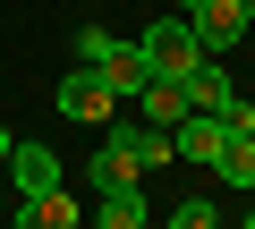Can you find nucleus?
<instances>
[{"mask_svg":"<svg viewBox=\"0 0 255 229\" xmlns=\"http://www.w3.org/2000/svg\"><path fill=\"white\" fill-rule=\"evenodd\" d=\"M77 60H85L111 93H145V76H153L136 43H119V34H102V26H77Z\"/></svg>","mask_w":255,"mask_h":229,"instance_id":"obj_1","label":"nucleus"},{"mask_svg":"<svg viewBox=\"0 0 255 229\" xmlns=\"http://www.w3.org/2000/svg\"><path fill=\"white\" fill-rule=\"evenodd\" d=\"M136 51H145V68H153V76H179V85H187V76H196V60H204V43H196V26H187V17L145 26V34H136Z\"/></svg>","mask_w":255,"mask_h":229,"instance_id":"obj_2","label":"nucleus"},{"mask_svg":"<svg viewBox=\"0 0 255 229\" xmlns=\"http://www.w3.org/2000/svg\"><path fill=\"white\" fill-rule=\"evenodd\" d=\"M51 102L68 110V119H85V128H111V110H119V93H111V85H102V76H94L85 60H77V68L60 76V93H51Z\"/></svg>","mask_w":255,"mask_h":229,"instance_id":"obj_3","label":"nucleus"},{"mask_svg":"<svg viewBox=\"0 0 255 229\" xmlns=\"http://www.w3.org/2000/svg\"><path fill=\"white\" fill-rule=\"evenodd\" d=\"M196 26V43H204V60H221V51H238L255 26H247V9H238V0H204V9L187 17Z\"/></svg>","mask_w":255,"mask_h":229,"instance_id":"obj_4","label":"nucleus"},{"mask_svg":"<svg viewBox=\"0 0 255 229\" xmlns=\"http://www.w3.org/2000/svg\"><path fill=\"white\" fill-rule=\"evenodd\" d=\"M221 145H230L221 110H187V119L170 128V153H179V161H221Z\"/></svg>","mask_w":255,"mask_h":229,"instance_id":"obj_5","label":"nucleus"},{"mask_svg":"<svg viewBox=\"0 0 255 229\" xmlns=\"http://www.w3.org/2000/svg\"><path fill=\"white\" fill-rule=\"evenodd\" d=\"M0 178H9L17 195H43V187H68V178H60V153H51V145H26V136H17V153H9V170H0Z\"/></svg>","mask_w":255,"mask_h":229,"instance_id":"obj_6","label":"nucleus"},{"mask_svg":"<svg viewBox=\"0 0 255 229\" xmlns=\"http://www.w3.org/2000/svg\"><path fill=\"white\" fill-rule=\"evenodd\" d=\"M17 229H85V221L68 187H43V195H17Z\"/></svg>","mask_w":255,"mask_h":229,"instance_id":"obj_7","label":"nucleus"},{"mask_svg":"<svg viewBox=\"0 0 255 229\" xmlns=\"http://www.w3.org/2000/svg\"><path fill=\"white\" fill-rule=\"evenodd\" d=\"M136 110H145V128H179V119H187L196 102H187V85H179V76H145Z\"/></svg>","mask_w":255,"mask_h":229,"instance_id":"obj_8","label":"nucleus"},{"mask_svg":"<svg viewBox=\"0 0 255 229\" xmlns=\"http://www.w3.org/2000/svg\"><path fill=\"white\" fill-rule=\"evenodd\" d=\"M111 145L136 161V170H162V161H179V153H170V128H145V119H136V128H111Z\"/></svg>","mask_w":255,"mask_h":229,"instance_id":"obj_9","label":"nucleus"},{"mask_svg":"<svg viewBox=\"0 0 255 229\" xmlns=\"http://www.w3.org/2000/svg\"><path fill=\"white\" fill-rule=\"evenodd\" d=\"M136 187H145V170H136V161H128V153L102 136V153H94V195H136Z\"/></svg>","mask_w":255,"mask_h":229,"instance_id":"obj_10","label":"nucleus"},{"mask_svg":"<svg viewBox=\"0 0 255 229\" xmlns=\"http://www.w3.org/2000/svg\"><path fill=\"white\" fill-rule=\"evenodd\" d=\"M230 93H238V85H230V68H221V60H196V76H187V102H196V110H221Z\"/></svg>","mask_w":255,"mask_h":229,"instance_id":"obj_11","label":"nucleus"},{"mask_svg":"<svg viewBox=\"0 0 255 229\" xmlns=\"http://www.w3.org/2000/svg\"><path fill=\"white\" fill-rule=\"evenodd\" d=\"M213 178L255 195V136H230V145H221V161H213Z\"/></svg>","mask_w":255,"mask_h":229,"instance_id":"obj_12","label":"nucleus"},{"mask_svg":"<svg viewBox=\"0 0 255 229\" xmlns=\"http://www.w3.org/2000/svg\"><path fill=\"white\" fill-rule=\"evenodd\" d=\"M94 229H145V187L136 195H102L94 204Z\"/></svg>","mask_w":255,"mask_h":229,"instance_id":"obj_13","label":"nucleus"},{"mask_svg":"<svg viewBox=\"0 0 255 229\" xmlns=\"http://www.w3.org/2000/svg\"><path fill=\"white\" fill-rule=\"evenodd\" d=\"M221 128H230V136H255V102H247V93L221 102Z\"/></svg>","mask_w":255,"mask_h":229,"instance_id":"obj_14","label":"nucleus"},{"mask_svg":"<svg viewBox=\"0 0 255 229\" xmlns=\"http://www.w3.org/2000/svg\"><path fill=\"white\" fill-rule=\"evenodd\" d=\"M170 229H221V212L196 195V204H179V212H170Z\"/></svg>","mask_w":255,"mask_h":229,"instance_id":"obj_15","label":"nucleus"},{"mask_svg":"<svg viewBox=\"0 0 255 229\" xmlns=\"http://www.w3.org/2000/svg\"><path fill=\"white\" fill-rule=\"evenodd\" d=\"M9 153H17V136H9V128H0V170H9Z\"/></svg>","mask_w":255,"mask_h":229,"instance_id":"obj_16","label":"nucleus"},{"mask_svg":"<svg viewBox=\"0 0 255 229\" xmlns=\"http://www.w3.org/2000/svg\"><path fill=\"white\" fill-rule=\"evenodd\" d=\"M170 9H179V17H196V9H204V0H170Z\"/></svg>","mask_w":255,"mask_h":229,"instance_id":"obj_17","label":"nucleus"},{"mask_svg":"<svg viewBox=\"0 0 255 229\" xmlns=\"http://www.w3.org/2000/svg\"><path fill=\"white\" fill-rule=\"evenodd\" d=\"M238 9H247V26H255V0H238Z\"/></svg>","mask_w":255,"mask_h":229,"instance_id":"obj_18","label":"nucleus"},{"mask_svg":"<svg viewBox=\"0 0 255 229\" xmlns=\"http://www.w3.org/2000/svg\"><path fill=\"white\" fill-rule=\"evenodd\" d=\"M238 229H255V212H247V221H238Z\"/></svg>","mask_w":255,"mask_h":229,"instance_id":"obj_19","label":"nucleus"}]
</instances>
